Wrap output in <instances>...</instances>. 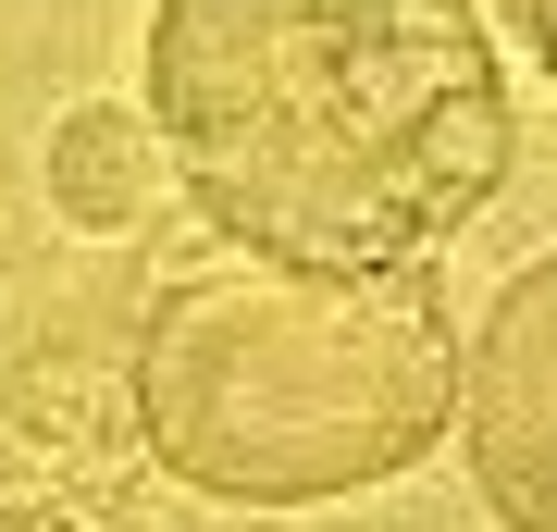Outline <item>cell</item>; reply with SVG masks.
Instances as JSON below:
<instances>
[{
  "instance_id": "obj_1",
  "label": "cell",
  "mask_w": 557,
  "mask_h": 532,
  "mask_svg": "<svg viewBox=\"0 0 557 532\" xmlns=\"http://www.w3.org/2000/svg\"><path fill=\"white\" fill-rule=\"evenodd\" d=\"M149 137L260 260H434L520 161L483 0H161Z\"/></svg>"
},
{
  "instance_id": "obj_4",
  "label": "cell",
  "mask_w": 557,
  "mask_h": 532,
  "mask_svg": "<svg viewBox=\"0 0 557 532\" xmlns=\"http://www.w3.org/2000/svg\"><path fill=\"white\" fill-rule=\"evenodd\" d=\"M149 174H161V137H149V112H112V99L62 112V137H50V198L87 223V236L137 223V211H149Z\"/></svg>"
},
{
  "instance_id": "obj_5",
  "label": "cell",
  "mask_w": 557,
  "mask_h": 532,
  "mask_svg": "<svg viewBox=\"0 0 557 532\" xmlns=\"http://www.w3.org/2000/svg\"><path fill=\"white\" fill-rule=\"evenodd\" d=\"M496 13H508V38H520V50H533L545 75H557V0H496Z\"/></svg>"
},
{
  "instance_id": "obj_2",
  "label": "cell",
  "mask_w": 557,
  "mask_h": 532,
  "mask_svg": "<svg viewBox=\"0 0 557 532\" xmlns=\"http://www.w3.org/2000/svg\"><path fill=\"white\" fill-rule=\"evenodd\" d=\"M458 421L434 260H211L137 335V434L211 508H335Z\"/></svg>"
},
{
  "instance_id": "obj_3",
  "label": "cell",
  "mask_w": 557,
  "mask_h": 532,
  "mask_svg": "<svg viewBox=\"0 0 557 532\" xmlns=\"http://www.w3.org/2000/svg\"><path fill=\"white\" fill-rule=\"evenodd\" d=\"M458 434L471 483L508 532H557V248L520 260L458 359Z\"/></svg>"
}]
</instances>
